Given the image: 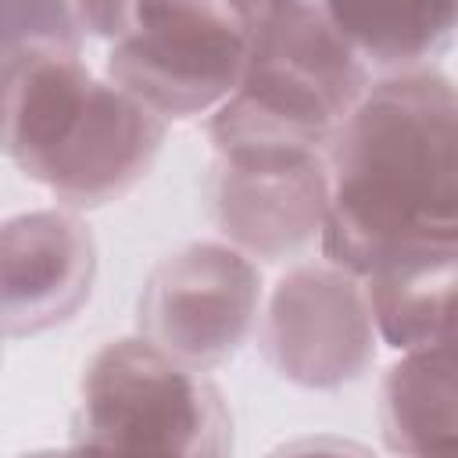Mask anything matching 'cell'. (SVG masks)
Returning <instances> with one entry per match:
<instances>
[{
    "instance_id": "11",
    "label": "cell",
    "mask_w": 458,
    "mask_h": 458,
    "mask_svg": "<svg viewBox=\"0 0 458 458\" xmlns=\"http://www.w3.org/2000/svg\"><path fill=\"white\" fill-rule=\"evenodd\" d=\"M383 444L397 458H426L458 447V361L454 344L401 354L379 390Z\"/></svg>"
},
{
    "instance_id": "1",
    "label": "cell",
    "mask_w": 458,
    "mask_h": 458,
    "mask_svg": "<svg viewBox=\"0 0 458 458\" xmlns=\"http://www.w3.org/2000/svg\"><path fill=\"white\" fill-rule=\"evenodd\" d=\"M454 82L440 68L386 75L365 89L322 150L329 211L322 254L361 279L383 258L458 243Z\"/></svg>"
},
{
    "instance_id": "2",
    "label": "cell",
    "mask_w": 458,
    "mask_h": 458,
    "mask_svg": "<svg viewBox=\"0 0 458 458\" xmlns=\"http://www.w3.org/2000/svg\"><path fill=\"white\" fill-rule=\"evenodd\" d=\"M165 132L161 114L97 79L75 50H36L0 75V150L64 211L136 190Z\"/></svg>"
},
{
    "instance_id": "15",
    "label": "cell",
    "mask_w": 458,
    "mask_h": 458,
    "mask_svg": "<svg viewBox=\"0 0 458 458\" xmlns=\"http://www.w3.org/2000/svg\"><path fill=\"white\" fill-rule=\"evenodd\" d=\"M21 458H82L75 447H47V451H29V454H21Z\"/></svg>"
},
{
    "instance_id": "13",
    "label": "cell",
    "mask_w": 458,
    "mask_h": 458,
    "mask_svg": "<svg viewBox=\"0 0 458 458\" xmlns=\"http://www.w3.org/2000/svg\"><path fill=\"white\" fill-rule=\"evenodd\" d=\"M82 47V29L75 4L47 0H0V75L36 50H75Z\"/></svg>"
},
{
    "instance_id": "16",
    "label": "cell",
    "mask_w": 458,
    "mask_h": 458,
    "mask_svg": "<svg viewBox=\"0 0 458 458\" xmlns=\"http://www.w3.org/2000/svg\"><path fill=\"white\" fill-rule=\"evenodd\" d=\"M426 458H454V451H444V454H426Z\"/></svg>"
},
{
    "instance_id": "3",
    "label": "cell",
    "mask_w": 458,
    "mask_h": 458,
    "mask_svg": "<svg viewBox=\"0 0 458 458\" xmlns=\"http://www.w3.org/2000/svg\"><path fill=\"white\" fill-rule=\"evenodd\" d=\"M369 89V68L333 29L326 4H254L247 72L211 111L218 157L322 154Z\"/></svg>"
},
{
    "instance_id": "14",
    "label": "cell",
    "mask_w": 458,
    "mask_h": 458,
    "mask_svg": "<svg viewBox=\"0 0 458 458\" xmlns=\"http://www.w3.org/2000/svg\"><path fill=\"white\" fill-rule=\"evenodd\" d=\"M265 458H376L365 444L347 440V437H329V433H315V437H297L279 444L276 451H268Z\"/></svg>"
},
{
    "instance_id": "6",
    "label": "cell",
    "mask_w": 458,
    "mask_h": 458,
    "mask_svg": "<svg viewBox=\"0 0 458 458\" xmlns=\"http://www.w3.org/2000/svg\"><path fill=\"white\" fill-rule=\"evenodd\" d=\"M258 308V265L225 240H197L150 268L136 304V326L161 354L211 372L247 344Z\"/></svg>"
},
{
    "instance_id": "9",
    "label": "cell",
    "mask_w": 458,
    "mask_h": 458,
    "mask_svg": "<svg viewBox=\"0 0 458 458\" xmlns=\"http://www.w3.org/2000/svg\"><path fill=\"white\" fill-rule=\"evenodd\" d=\"M93 283L97 240L75 211L39 208L0 222V336L72 322Z\"/></svg>"
},
{
    "instance_id": "7",
    "label": "cell",
    "mask_w": 458,
    "mask_h": 458,
    "mask_svg": "<svg viewBox=\"0 0 458 458\" xmlns=\"http://www.w3.org/2000/svg\"><path fill=\"white\" fill-rule=\"evenodd\" d=\"M376 329L361 279L329 265H293L272 286L261 311L268 365L304 390H340L376 361Z\"/></svg>"
},
{
    "instance_id": "10",
    "label": "cell",
    "mask_w": 458,
    "mask_h": 458,
    "mask_svg": "<svg viewBox=\"0 0 458 458\" xmlns=\"http://www.w3.org/2000/svg\"><path fill=\"white\" fill-rule=\"evenodd\" d=\"M458 243L408 247L361 276L376 340L408 354L454 344Z\"/></svg>"
},
{
    "instance_id": "5",
    "label": "cell",
    "mask_w": 458,
    "mask_h": 458,
    "mask_svg": "<svg viewBox=\"0 0 458 458\" xmlns=\"http://www.w3.org/2000/svg\"><path fill=\"white\" fill-rule=\"evenodd\" d=\"M75 18L111 39L107 82L165 122L215 111L247 72L254 4H75Z\"/></svg>"
},
{
    "instance_id": "8",
    "label": "cell",
    "mask_w": 458,
    "mask_h": 458,
    "mask_svg": "<svg viewBox=\"0 0 458 458\" xmlns=\"http://www.w3.org/2000/svg\"><path fill=\"white\" fill-rule=\"evenodd\" d=\"M218 233L240 254L286 258L322 236L329 175L322 154L218 157L208 179Z\"/></svg>"
},
{
    "instance_id": "4",
    "label": "cell",
    "mask_w": 458,
    "mask_h": 458,
    "mask_svg": "<svg viewBox=\"0 0 458 458\" xmlns=\"http://www.w3.org/2000/svg\"><path fill=\"white\" fill-rule=\"evenodd\" d=\"M72 447L82 458H229L233 415L208 372L122 336L82 369Z\"/></svg>"
},
{
    "instance_id": "12",
    "label": "cell",
    "mask_w": 458,
    "mask_h": 458,
    "mask_svg": "<svg viewBox=\"0 0 458 458\" xmlns=\"http://www.w3.org/2000/svg\"><path fill=\"white\" fill-rule=\"evenodd\" d=\"M333 29L372 72L404 75L433 68L429 61L451 43L458 25L454 4H411V7H336L326 4Z\"/></svg>"
}]
</instances>
